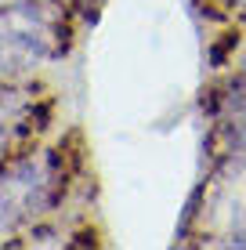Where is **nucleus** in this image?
<instances>
[{
  "mask_svg": "<svg viewBox=\"0 0 246 250\" xmlns=\"http://www.w3.org/2000/svg\"><path fill=\"white\" fill-rule=\"evenodd\" d=\"M4 131H7V124H4V113H0V142H4Z\"/></svg>",
  "mask_w": 246,
  "mask_h": 250,
  "instance_id": "f03ea898",
  "label": "nucleus"
},
{
  "mask_svg": "<svg viewBox=\"0 0 246 250\" xmlns=\"http://www.w3.org/2000/svg\"><path fill=\"white\" fill-rule=\"evenodd\" d=\"M232 47H235V33H228L225 44H217L214 51H210V62H214V65H225V58H228V51H232Z\"/></svg>",
  "mask_w": 246,
  "mask_h": 250,
  "instance_id": "f257e3e1",
  "label": "nucleus"
}]
</instances>
